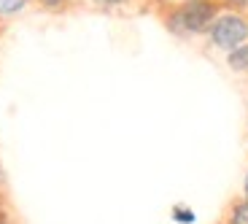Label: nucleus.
I'll use <instances>...</instances> for the list:
<instances>
[{"label": "nucleus", "instance_id": "nucleus-1", "mask_svg": "<svg viewBox=\"0 0 248 224\" xmlns=\"http://www.w3.org/2000/svg\"><path fill=\"white\" fill-rule=\"evenodd\" d=\"M213 19H216V6L211 0H186L170 16V27L178 35H192V32H202Z\"/></svg>", "mask_w": 248, "mask_h": 224}, {"label": "nucleus", "instance_id": "nucleus-2", "mask_svg": "<svg viewBox=\"0 0 248 224\" xmlns=\"http://www.w3.org/2000/svg\"><path fill=\"white\" fill-rule=\"evenodd\" d=\"M211 41L216 49H227V51L240 49L248 41V22L243 16H237V14L216 16L211 25Z\"/></svg>", "mask_w": 248, "mask_h": 224}, {"label": "nucleus", "instance_id": "nucleus-3", "mask_svg": "<svg viewBox=\"0 0 248 224\" xmlns=\"http://www.w3.org/2000/svg\"><path fill=\"white\" fill-rule=\"evenodd\" d=\"M227 224H248V197H237L227 211Z\"/></svg>", "mask_w": 248, "mask_h": 224}, {"label": "nucleus", "instance_id": "nucleus-4", "mask_svg": "<svg viewBox=\"0 0 248 224\" xmlns=\"http://www.w3.org/2000/svg\"><path fill=\"white\" fill-rule=\"evenodd\" d=\"M227 63H230L232 70H248V44L240 46V49H235V51H230Z\"/></svg>", "mask_w": 248, "mask_h": 224}, {"label": "nucleus", "instance_id": "nucleus-5", "mask_svg": "<svg viewBox=\"0 0 248 224\" xmlns=\"http://www.w3.org/2000/svg\"><path fill=\"white\" fill-rule=\"evenodd\" d=\"M30 0H0V16H14L27 6Z\"/></svg>", "mask_w": 248, "mask_h": 224}, {"label": "nucleus", "instance_id": "nucleus-6", "mask_svg": "<svg viewBox=\"0 0 248 224\" xmlns=\"http://www.w3.org/2000/svg\"><path fill=\"white\" fill-rule=\"evenodd\" d=\"M175 219L178 222H194V213L192 211H175Z\"/></svg>", "mask_w": 248, "mask_h": 224}, {"label": "nucleus", "instance_id": "nucleus-7", "mask_svg": "<svg viewBox=\"0 0 248 224\" xmlns=\"http://www.w3.org/2000/svg\"><path fill=\"white\" fill-rule=\"evenodd\" d=\"M92 3H97V6H122L127 0H92Z\"/></svg>", "mask_w": 248, "mask_h": 224}, {"label": "nucleus", "instance_id": "nucleus-8", "mask_svg": "<svg viewBox=\"0 0 248 224\" xmlns=\"http://www.w3.org/2000/svg\"><path fill=\"white\" fill-rule=\"evenodd\" d=\"M44 6H49V8H57V6H62V3H68V0H41Z\"/></svg>", "mask_w": 248, "mask_h": 224}, {"label": "nucleus", "instance_id": "nucleus-9", "mask_svg": "<svg viewBox=\"0 0 248 224\" xmlns=\"http://www.w3.org/2000/svg\"><path fill=\"white\" fill-rule=\"evenodd\" d=\"M6 187V170H3V165H0V189Z\"/></svg>", "mask_w": 248, "mask_h": 224}, {"label": "nucleus", "instance_id": "nucleus-10", "mask_svg": "<svg viewBox=\"0 0 248 224\" xmlns=\"http://www.w3.org/2000/svg\"><path fill=\"white\" fill-rule=\"evenodd\" d=\"M243 197H248V173H246V178H243Z\"/></svg>", "mask_w": 248, "mask_h": 224}, {"label": "nucleus", "instance_id": "nucleus-11", "mask_svg": "<svg viewBox=\"0 0 248 224\" xmlns=\"http://www.w3.org/2000/svg\"><path fill=\"white\" fill-rule=\"evenodd\" d=\"M0 224H11V219H8V216H6V213H3V211H0Z\"/></svg>", "mask_w": 248, "mask_h": 224}, {"label": "nucleus", "instance_id": "nucleus-12", "mask_svg": "<svg viewBox=\"0 0 248 224\" xmlns=\"http://www.w3.org/2000/svg\"><path fill=\"white\" fill-rule=\"evenodd\" d=\"M230 3H237V6H243V3H248V0H230Z\"/></svg>", "mask_w": 248, "mask_h": 224}, {"label": "nucleus", "instance_id": "nucleus-13", "mask_svg": "<svg viewBox=\"0 0 248 224\" xmlns=\"http://www.w3.org/2000/svg\"><path fill=\"white\" fill-rule=\"evenodd\" d=\"M218 224H227V222H218Z\"/></svg>", "mask_w": 248, "mask_h": 224}]
</instances>
